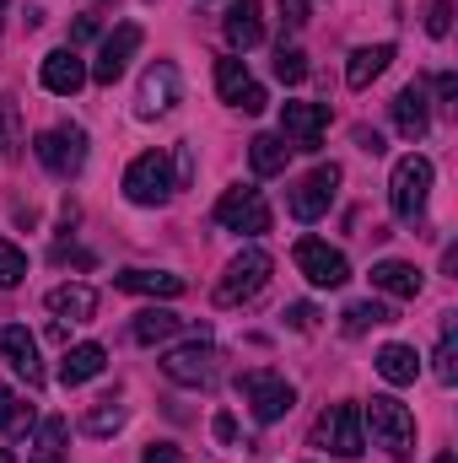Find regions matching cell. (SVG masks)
<instances>
[{
	"label": "cell",
	"instance_id": "d590c367",
	"mask_svg": "<svg viewBox=\"0 0 458 463\" xmlns=\"http://www.w3.org/2000/svg\"><path fill=\"white\" fill-rule=\"evenodd\" d=\"M189 184H195V151L173 146V189H189Z\"/></svg>",
	"mask_w": 458,
	"mask_h": 463
},
{
	"label": "cell",
	"instance_id": "f35d334b",
	"mask_svg": "<svg viewBox=\"0 0 458 463\" xmlns=\"http://www.w3.org/2000/svg\"><path fill=\"white\" fill-rule=\"evenodd\" d=\"M232 109H243V114H264V109H270V98H264V87H253V81H248V87H243V98H237Z\"/></svg>",
	"mask_w": 458,
	"mask_h": 463
},
{
	"label": "cell",
	"instance_id": "ab89813d",
	"mask_svg": "<svg viewBox=\"0 0 458 463\" xmlns=\"http://www.w3.org/2000/svg\"><path fill=\"white\" fill-rule=\"evenodd\" d=\"M140 463H184V453H178L173 442H151V448L140 453Z\"/></svg>",
	"mask_w": 458,
	"mask_h": 463
},
{
	"label": "cell",
	"instance_id": "9a60e30c",
	"mask_svg": "<svg viewBox=\"0 0 458 463\" xmlns=\"http://www.w3.org/2000/svg\"><path fill=\"white\" fill-rule=\"evenodd\" d=\"M38 81H43L54 98H76V92L87 87V65H81V54H76L71 43H65V49H49V54H43Z\"/></svg>",
	"mask_w": 458,
	"mask_h": 463
},
{
	"label": "cell",
	"instance_id": "e575fe53",
	"mask_svg": "<svg viewBox=\"0 0 458 463\" xmlns=\"http://www.w3.org/2000/svg\"><path fill=\"white\" fill-rule=\"evenodd\" d=\"M448 27H453V0H432L426 5V33L432 38H448Z\"/></svg>",
	"mask_w": 458,
	"mask_h": 463
},
{
	"label": "cell",
	"instance_id": "8d00e7d4",
	"mask_svg": "<svg viewBox=\"0 0 458 463\" xmlns=\"http://www.w3.org/2000/svg\"><path fill=\"white\" fill-rule=\"evenodd\" d=\"M286 324H291L297 335H308V329L319 324V307H313V302H291V307H286Z\"/></svg>",
	"mask_w": 458,
	"mask_h": 463
},
{
	"label": "cell",
	"instance_id": "ee69618b",
	"mask_svg": "<svg viewBox=\"0 0 458 463\" xmlns=\"http://www.w3.org/2000/svg\"><path fill=\"white\" fill-rule=\"evenodd\" d=\"M458 98V76H437V103H453Z\"/></svg>",
	"mask_w": 458,
	"mask_h": 463
},
{
	"label": "cell",
	"instance_id": "ba28073f",
	"mask_svg": "<svg viewBox=\"0 0 458 463\" xmlns=\"http://www.w3.org/2000/svg\"><path fill=\"white\" fill-rule=\"evenodd\" d=\"M33 151H38V162H43L54 178H76V173L87 167V129H76V124L43 129V135L33 140Z\"/></svg>",
	"mask_w": 458,
	"mask_h": 463
},
{
	"label": "cell",
	"instance_id": "83f0119b",
	"mask_svg": "<svg viewBox=\"0 0 458 463\" xmlns=\"http://www.w3.org/2000/svg\"><path fill=\"white\" fill-rule=\"evenodd\" d=\"M340 318H345L340 329L356 340V335H367V329H377V324H394V307H388V302H350Z\"/></svg>",
	"mask_w": 458,
	"mask_h": 463
},
{
	"label": "cell",
	"instance_id": "6da1fadb",
	"mask_svg": "<svg viewBox=\"0 0 458 463\" xmlns=\"http://www.w3.org/2000/svg\"><path fill=\"white\" fill-rule=\"evenodd\" d=\"M361 426H372V442L388 458H415V415L394 393H372V404L361 410Z\"/></svg>",
	"mask_w": 458,
	"mask_h": 463
},
{
	"label": "cell",
	"instance_id": "4316f807",
	"mask_svg": "<svg viewBox=\"0 0 458 463\" xmlns=\"http://www.w3.org/2000/svg\"><path fill=\"white\" fill-rule=\"evenodd\" d=\"M65 437H71V426L60 415L38 420V431L27 437V458H65Z\"/></svg>",
	"mask_w": 458,
	"mask_h": 463
},
{
	"label": "cell",
	"instance_id": "ffe728a7",
	"mask_svg": "<svg viewBox=\"0 0 458 463\" xmlns=\"http://www.w3.org/2000/svg\"><path fill=\"white\" fill-rule=\"evenodd\" d=\"M222 33H227L232 49H253L264 38V5L259 0H237L227 11V22H222Z\"/></svg>",
	"mask_w": 458,
	"mask_h": 463
},
{
	"label": "cell",
	"instance_id": "bcb514c9",
	"mask_svg": "<svg viewBox=\"0 0 458 463\" xmlns=\"http://www.w3.org/2000/svg\"><path fill=\"white\" fill-rule=\"evenodd\" d=\"M33 463H65V458H33Z\"/></svg>",
	"mask_w": 458,
	"mask_h": 463
},
{
	"label": "cell",
	"instance_id": "44dd1931",
	"mask_svg": "<svg viewBox=\"0 0 458 463\" xmlns=\"http://www.w3.org/2000/svg\"><path fill=\"white\" fill-rule=\"evenodd\" d=\"M388 60H394V43H372V49H356L350 54V65H345V87L350 92H367L383 71H388Z\"/></svg>",
	"mask_w": 458,
	"mask_h": 463
},
{
	"label": "cell",
	"instance_id": "9c48e42d",
	"mask_svg": "<svg viewBox=\"0 0 458 463\" xmlns=\"http://www.w3.org/2000/svg\"><path fill=\"white\" fill-rule=\"evenodd\" d=\"M178 98H184V76H178V65H173V60H157V65H146V76H140V87H135V114L140 118L173 114Z\"/></svg>",
	"mask_w": 458,
	"mask_h": 463
},
{
	"label": "cell",
	"instance_id": "603a6c76",
	"mask_svg": "<svg viewBox=\"0 0 458 463\" xmlns=\"http://www.w3.org/2000/svg\"><path fill=\"white\" fill-rule=\"evenodd\" d=\"M103 366H109V350L103 345H92V340H87V345H71L65 361H60V383H65V388H81V383H92Z\"/></svg>",
	"mask_w": 458,
	"mask_h": 463
},
{
	"label": "cell",
	"instance_id": "2e32d148",
	"mask_svg": "<svg viewBox=\"0 0 458 463\" xmlns=\"http://www.w3.org/2000/svg\"><path fill=\"white\" fill-rule=\"evenodd\" d=\"M0 355L27 377V388H43V361H38V340L22 324H0Z\"/></svg>",
	"mask_w": 458,
	"mask_h": 463
},
{
	"label": "cell",
	"instance_id": "30bf717a",
	"mask_svg": "<svg viewBox=\"0 0 458 463\" xmlns=\"http://www.w3.org/2000/svg\"><path fill=\"white\" fill-rule=\"evenodd\" d=\"M291 259H297V269H302L319 291H335V286H345V280H350L345 253H340V248H329L324 237H302V242L291 248Z\"/></svg>",
	"mask_w": 458,
	"mask_h": 463
},
{
	"label": "cell",
	"instance_id": "836d02e7",
	"mask_svg": "<svg viewBox=\"0 0 458 463\" xmlns=\"http://www.w3.org/2000/svg\"><path fill=\"white\" fill-rule=\"evenodd\" d=\"M22 431V426H33V404H22L11 388H0V431Z\"/></svg>",
	"mask_w": 458,
	"mask_h": 463
},
{
	"label": "cell",
	"instance_id": "4fadbf2b",
	"mask_svg": "<svg viewBox=\"0 0 458 463\" xmlns=\"http://www.w3.org/2000/svg\"><path fill=\"white\" fill-rule=\"evenodd\" d=\"M335 189H340V167H335V162H324V167H313V173L291 189V200H286V205H291V216H297V222H319V216L335 205Z\"/></svg>",
	"mask_w": 458,
	"mask_h": 463
},
{
	"label": "cell",
	"instance_id": "7bdbcfd3",
	"mask_svg": "<svg viewBox=\"0 0 458 463\" xmlns=\"http://www.w3.org/2000/svg\"><path fill=\"white\" fill-rule=\"evenodd\" d=\"M92 33H98V16H81V22H76V33H71V49H76V43H87Z\"/></svg>",
	"mask_w": 458,
	"mask_h": 463
},
{
	"label": "cell",
	"instance_id": "ac0fdd59",
	"mask_svg": "<svg viewBox=\"0 0 458 463\" xmlns=\"http://www.w3.org/2000/svg\"><path fill=\"white\" fill-rule=\"evenodd\" d=\"M372 286H377L383 297H394V302H415L426 280H421L415 264H405V259H383V264H372Z\"/></svg>",
	"mask_w": 458,
	"mask_h": 463
},
{
	"label": "cell",
	"instance_id": "74e56055",
	"mask_svg": "<svg viewBox=\"0 0 458 463\" xmlns=\"http://www.w3.org/2000/svg\"><path fill=\"white\" fill-rule=\"evenodd\" d=\"M308 16H313V5L308 0H281V22L297 33V27H308Z\"/></svg>",
	"mask_w": 458,
	"mask_h": 463
},
{
	"label": "cell",
	"instance_id": "d6a6232c",
	"mask_svg": "<svg viewBox=\"0 0 458 463\" xmlns=\"http://www.w3.org/2000/svg\"><path fill=\"white\" fill-rule=\"evenodd\" d=\"M275 76H281L286 87L308 81V54H302V49H286V43H281V54H275Z\"/></svg>",
	"mask_w": 458,
	"mask_h": 463
},
{
	"label": "cell",
	"instance_id": "52a82bcc",
	"mask_svg": "<svg viewBox=\"0 0 458 463\" xmlns=\"http://www.w3.org/2000/svg\"><path fill=\"white\" fill-rule=\"evenodd\" d=\"M313 448L335 453V458H361L367 431H361V404H329L313 426Z\"/></svg>",
	"mask_w": 458,
	"mask_h": 463
},
{
	"label": "cell",
	"instance_id": "b9f144b4",
	"mask_svg": "<svg viewBox=\"0 0 458 463\" xmlns=\"http://www.w3.org/2000/svg\"><path fill=\"white\" fill-rule=\"evenodd\" d=\"M356 146L372 151V156H383V135H377V129H356Z\"/></svg>",
	"mask_w": 458,
	"mask_h": 463
},
{
	"label": "cell",
	"instance_id": "3957f363",
	"mask_svg": "<svg viewBox=\"0 0 458 463\" xmlns=\"http://www.w3.org/2000/svg\"><path fill=\"white\" fill-rule=\"evenodd\" d=\"M237 393H243V404L253 410V420H259V426L286 420V415H291V404H297V388H291L281 372H270V366L243 372V377H237Z\"/></svg>",
	"mask_w": 458,
	"mask_h": 463
},
{
	"label": "cell",
	"instance_id": "e0dca14e",
	"mask_svg": "<svg viewBox=\"0 0 458 463\" xmlns=\"http://www.w3.org/2000/svg\"><path fill=\"white\" fill-rule=\"evenodd\" d=\"M394 129H399L405 140H426V129H432V98H426L421 81H410V87L394 98Z\"/></svg>",
	"mask_w": 458,
	"mask_h": 463
},
{
	"label": "cell",
	"instance_id": "5b68a950",
	"mask_svg": "<svg viewBox=\"0 0 458 463\" xmlns=\"http://www.w3.org/2000/svg\"><path fill=\"white\" fill-rule=\"evenodd\" d=\"M173 194H178V189H173V162H167L162 151H146V156L129 162V173H124V200H129V205L157 211V205H167Z\"/></svg>",
	"mask_w": 458,
	"mask_h": 463
},
{
	"label": "cell",
	"instance_id": "5bb4252c",
	"mask_svg": "<svg viewBox=\"0 0 458 463\" xmlns=\"http://www.w3.org/2000/svg\"><path fill=\"white\" fill-rule=\"evenodd\" d=\"M324 124H329V109L324 103H286L281 109V140L291 151H319Z\"/></svg>",
	"mask_w": 458,
	"mask_h": 463
},
{
	"label": "cell",
	"instance_id": "f546056e",
	"mask_svg": "<svg viewBox=\"0 0 458 463\" xmlns=\"http://www.w3.org/2000/svg\"><path fill=\"white\" fill-rule=\"evenodd\" d=\"M243 87H248V60H237V54L216 60V92H222V103H237Z\"/></svg>",
	"mask_w": 458,
	"mask_h": 463
},
{
	"label": "cell",
	"instance_id": "f6af8a7d",
	"mask_svg": "<svg viewBox=\"0 0 458 463\" xmlns=\"http://www.w3.org/2000/svg\"><path fill=\"white\" fill-rule=\"evenodd\" d=\"M0 463H16V453H11V448H0Z\"/></svg>",
	"mask_w": 458,
	"mask_h": 463
},
{
	"label": "cell",
	"instance_id": "7c38bea8",
	"mask_svg": "<svg viewBox=\"0 0 458 463\" xmlns=\"http://www.w3.org/2000/svg\"><path fill=\"white\" fill-rule=\"evenodd\" d=\"M140 22H119L114 33L103 38V49H98V65L87 71V81H98V87H114L119 76H124V65L135 60V49H140Z\"/></svg>",
	"mask_w": 458,
	"mask_h": 463
},
{
	"label": "cell",
	"instance_id": "60d3db41",
	"mask_svg": "<svg viewBox=\"0 0 458 463\" xmlns=\"http://www.w3.org/2000/svg\"><path fill=\"white\" fill-rule=\"evenodd\" d=\"M211 431H216V442H222V448H237V420H232L227 410L211 420Z\"/></svg>",
	"mask_w": 458,
	"mask_h": 463
},
{
	"label": "cell",
	"instance_id": "8fae6325",
	"mask_svg": "<svg viewBox=\"0 0 458 463\" xmlns=\"http://www.w3.org/2000/svg\"><path fill=\"white\" fill-rule=\"evenodd\" d=\"M216 222H222L227 232L259 237V232H270V205H264V194H259V189H243V184H232L227 194L216 200Z\"/></svg>",
	"mask_w": 458,
	"mask_h": 463
},
{
	"label": "cell",
	"instance_id": "d6986e66",
	"mask_svg": "<svg viewBox=\"0 0 458 463\" xmlns=\"http://www.w3.org/2000/svg\"><path fill=\"white\" fill-rule=\"evenodd\" d=\"M114 286L119 291H135V297H184L189 291V280L167 275V269H119Z\"/></svg>",
	"mask_w": 458,
	"mask_h": 463
},
{
	"label": "cell",
	"instance_id": "f1b7e54d",
	"mask_svg": "<svg viewBox=\"0 0 458 463\" xmlns=\"http://www.w3.org/2000/svg\"><path fill=\"white\" fill-rule=\"evenodd\" d=\"M119 426H124V404H119V399H98V404L87 410V420H81L87 437H114Z\"/></svg>",
	"mask_w": 458,
	"mask_h": 463
},
{
	"label": "cell",
	"instance_id": "d4e9b609",
	"mask_svg": "<svg viewBox=\"0 0 458 463\" xmlns=\"http://www.w3.org/2000/svg\"><path fill=\"white\" fill-rule=\"evenodd\" d=\"M377 377L394 383V388H405V383L421 377V355H415L410 345H383L377 350Z\"/></svg>",
	"mask_w": 458,
	"mask_h": 463
},
{
	"label": "cell",
	"instance_id": "681fc988",
	"mask_svg": "<svg viewBox=\"0 0 458 463\" xmlns=\"http://www.w3.org/2000/svg\"><path fill=\"white\" fill-rule=\"evenodd\" d=\"M0 11H5V0H0Z\"/></svg>",
	"mask_w": 458,
	"mask_h": 463
},
{
	"label": "cell",
	"instance_id": "7a4b0ae2",
	"mask_svg": "<svg viewBox=\"0 0 458 463\" xmlns=\"http://www.w3.org/2000/svg\"><path fill=\"white\" fill-rule=\"evenodd\" d=\"M432 178H437V167H432L421 151L399 156V162H394V178H388V211H394L399 222H421V211H426V200H432Z\"/></svg>",
	"mask_w": 458,
	"mask_h": 463
},
{
	"label": "cell",
	"instance_id": "7402d4cb",
	"mask_svg": "<svg viewBox=\"0 0 458 463\" xmlns=\"http://www.w3.org/2000/svg\"><path fill=\"white\" fill-rule=\"evenodd\" d=\"M189 324L178 318V313H167V307H146V313H135V324H129V340L135 345H162V340H173V335H184Z\"/></svg>",
	"mask_w": 458,
	"mask_h": 463
},
{
	"label": "cell",
	"instance_id": "8992f818",
	"mask_svg": "<svg viewBox=\"0 0 458 463\" xmlns=\"http://www.w3.org/2000/svg\"><path fill=\"white\" fill-rule=\"evenodd\" d=\"M222 361H227V355L200 335L195 345L167 350V355H162V372H167V383H178V388H211V383L222 377Z\"/></svg>",
	"mask_w": 458,
	"mask_h": 463
},
{
	"label": "cell",
	"instance_id": "7dc6e473",
	"mask_svg": "<svg viewBox=\"0 0 458 463\" xmlns=\"http://www.w3.org/2000/svg\"><path fill=\"white\" fill-rule=\"evenodd\" d=\"M437 463H453V453H443V458H437Z\"/></svg>",
	"mask_w": 458,
	"mask_h": 463
},
{
	"label": "cell",
	"instance_id": "1f68e13d",
	"mask_svg": "<svg viewBox=\"0 0 458 463\" xmlns=\"http://www.w3.org/2000/svg\"><path fill=\"white\" fill-rule=\"evenodd\" d=\"M22 280H27V253L0 237V291H11V286H22Z\"/></svg>",
	"mask_w": 458,
	"mask_h": 463
},
{
	"label": "cell",
	"instance_id": "cb8c5ba5",
	"mask_svg": "<svg viewBox=\"0 0 458 463\" xmlns=\"http://www.w3.org/2000/svg\"><path fill=\"white\" fill-rule=\"evenodd\" d=\"M49 313L54 318H71V324H87L98 313V291L92 286H54L49 291Z\"/></svg>",
	"mask_w": 458,
	"mask_h": 463
},
{
	"label": "cell",
	"instance_id": "c3c4849f",
	"mask_svg": "<svg viewBox=\"0 0 458 463\" xmlns=\"http://www.w3.org/2000/svg\"><path fill=\"white\" fill-rule=\"evenodd\" d=\"M0 124H5V103H0Z\"/></svg>",
	"mask_w": 458,
	"mask_h": 463
},
{
	"label": "cell",
	"instance_id": "4dcf8cb0",
	"mask_svg": "<svg viewBox=\"0 0 458 463\" xmlns=\"http://www.w3.org/2000/svg\"><path fill=\"white\" fill-rule=\"evenodd\" d=\"M437 383H458V318L448 313L443 324V345H437Z\"/></svg>",
	"mask_w": 458,
	"mask_h": 463
},
{
	"label": "cell",
	"instance_id": "484cf974",
	"mask_svg": "<svg viewBox=\"0 0 458 463\" xmlns=\"http://www.w3.org/2000/svg\"><path fill=\"white\" fill-rule=\"evenodd\" d=\"M286 156H291V146H286L281 135H253V140H248V162H253V173H259V178L286 173Z\"/></svg>",
	"mask_w": 458,
	"mask_h": 463
},
{
	"label": "cell",
	"instance_id": "277c9868",
	"mask_svg": "<svg viewBox=\"0 0 458 463\" xmlns=\"http://www.w3.org/2000/svg\"><path fill=\"white\" fill-rule=\"evenodd\" d=\"M270 269H275V259H270L264 248H243L227 269H222V280H216V307H243V302H253V297L270 286Z\"/></svg>",
	"mask_w": 458,
	"mask_h": 463
}]
</instances>
